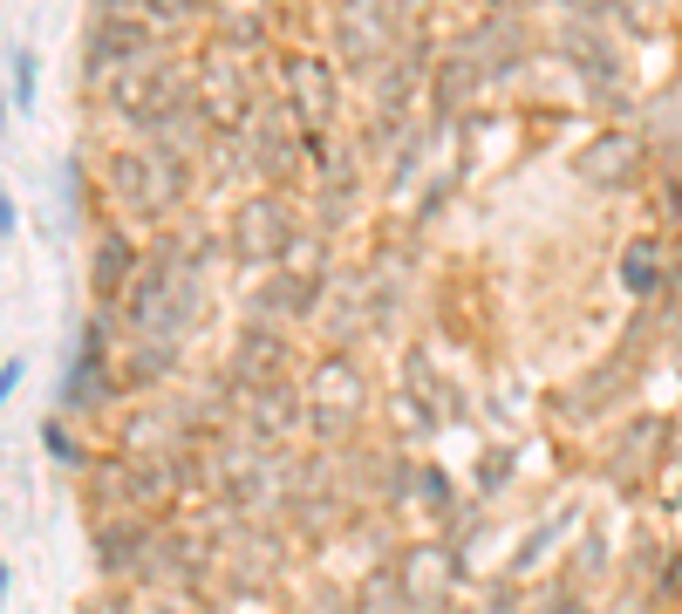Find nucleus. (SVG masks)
Listing matches in <instances>:
<instances>
[{
	"instance_id": "4",
	"label": "nucleus",
	"mask_w": 682,
	"mask_h": 614,
	"mask_svg": "<svg viewBox=\"0 0 682 614\" xmlns=\"http://www.w3.org/2000/svg\"><path fill=\"white\" fill-rule=\"evenodd\" d=\"M287 232H294L287 205H280V198H253V205L239 212V226H232V246H239V260H273V253L287 246Z\"/></svg>"
},
{
	"instance_id": "3",
	"label": "nucleus",
	"mask_w": 682,
	"mask_h": 614,
	"mask_svg": "<svg viewBox=\"0 0 682 614\" xmlns=\"http://www.w3.org/2000/svg\"><path fill=\"white\" fill-rule=\"evenodd\" d=\"M96 14H116V21H137V28H151L157 41H178L185 28H198L205 0H96Z\"/></svg>"
},
{
	"instance_id": "2",
	"label": "nucleus",
	"mask_w": 682,
	"mask_h": 614,
	"mask_svg": "<svg viewBox=\"0 0 682 614\" xmlns=\"http://www.w3.org/2000/svg\"><path fill=\"white\" fill-rule=\"evenodd\" d=\"M335 41L348 62H376V48H389V7L382 0H341L335 7Z\"/></svg>"
},
{
	"instance_id": "6",
	"label": "nucleus",
	"mask_w": 682,
	"mask_h": 614,
	"mask_svg": "<svg viewBox=\"0 0 682 614\" xmlns=\"http://www.w3.org/2000/svg\"><path fill=\"white\" fill-rule=\"evenodd\" d=\"M130 267H137V253H130V239H123V232H103V246H96V273H89V287H96V301H116V294L130 287Z\"/></svg>"
},
{
	"instance_id": "11",
	"label": "nucleus",
	"mask_w": 682,
	"mask_h": 614,
	"mask_svg": "<svg viewBox=\"0 0 682 614\" xmlns=\"http://www.w3.org/2000/svg\"><path fill=\"white\" fill-rule=\"evenodd\" d=\"M14 226H21V212H14V198L0 192V239H7V232H14Z\"/></svg>"
},
{
	"instance_id": "9",
	"label": "nucleus",
	"mask_w": 682,
	"mask_h": 614,
	"mask_svg": "<svg viewBox=\"0 0 682 614\" xmlns=\"http://www.w3.org/2000/svg\"><path fill=\"white\" fill-rule=\"evenodd\" d=\"M21 376H28V355H7V362H0V403L21 389Z\"/></svg>"
},
{
	"instance_id": "8",
	"label": "nucleus",
	"mask_w": 682,
	"mask_h": 614,
	"mask_svg": "<svg viewBox=\"0 0 682 614\" xmlns=\"http://www.w3.org/2000/svg\"><path fill=\"white\" fill-rule=\"evenodd\" d=\"M28 96H35V55L21 48L14 55V103H28Z\"/></svg>"
},
{
	"instance_id": "7",
	"label": "nucleus",
	"mask_w": 682,
	"mask_h": 614,
	"mask_svg": "<svg viewBox=\"0 0 682 614\" xmlns=\"http://www.w3.org/2000/svg\"><path fill=\"white\" fill-rule=\"evenodd\" d=\"M41 451H48V458H62V464H76V458H82V451H76V437H69V430H62L55 417L41 423Z\"/></svg>"
},
{
	"instance_id": "12",
	"label": "nucleus",
	"mask_w": 682,
	"mask_h": 614,
	"mask_svg": "<svg viewBox=\"0 0 682 614\" xmlns=\"http://www.w3.org/2000/svg\"><path fill=\"white\" fill-rule=\"evenodd\" d=\"M0 130H7V96H0Z\"/></svg>"
},
{
	"instance_id": "1",
	"label": "nucleus",
	"mask_w": 682,
	"mask_h": 614,
	"mask_svg": "<svg viewBox=\"0 0 682 614\" xmlns=\"http://www.w3.org/2000/svg\"><path fill=\"white\" fill-rule=\"evenodd\" d=\"M110 192L123 198V212H137V219H164V212H178L191 192V164L178 151H123L110 157Z\"/></svg>"
},
{
	"instance_id": "5",
	"label": "nucleus",
	"mask_w": 682,
	"mask_h": 614,
	"mask_svg": "<svg viewBox=\"0 0 682 614\" xmlns=\"http://www.w3.org/2000/svg\"><path fill=\"white\" fill-rule=\"evenodd\" d=\"M280 76H287V89H294V110L301 116H328L335 110V76H328L321 55H287Z\"/></svg>"
},
{
	"instance_id": "10",
	"label": "nucleus",
	"mask_w": 682,
	"mask_h": 614,
	"mask_svg": "<svg viewBox=\"0 0 682 614\" xmlns=\"http://www.w3.org/2000/svg\"><path fill=\"white\" fill-rule=\"evenodd\" d=\"M648 260H655V246H635V253H628V280H635V287L662 280V273H648Z\"/></svg>"
}]
</instances>
